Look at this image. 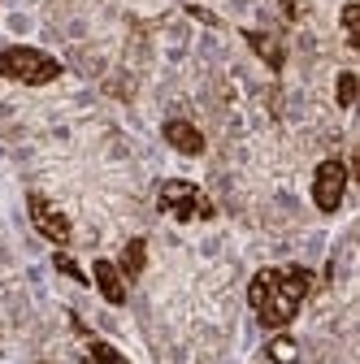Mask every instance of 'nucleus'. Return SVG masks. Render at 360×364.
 I'll return each instance as SVG.
<instances>
[{
  "label": "nucleus",
  "instance_id": "nucleus-1",
  "mask_svg": "<svg viewBox=\"0 0 360 364\" xmlns=\"http://www.w3.org/2000/svg\"><path fill=\"white\" fill-rule=\"evenodd\" d=\"M312 287V273L304 264H282V269H260L248 282V304L265 330H287Z\"/></svg>",
  "mask_w": 360,
  "mask_h": 364
},
{
  "label": "nucleus",
  "instance_id": "nucleus-2",
  "mask_svg": "<svg viewBox=\"0 0 360 364\" xmlns=\"http://www.w3.org/2000/svg\"><path fill=\"white\" fill-rule=\"evenodd\" d=\"M0 74L9 82H22V87H43V82L61 78V61L31 48V43H9V48L0 53Z\"/></svg>",
  "mask_w": 360,
  "mask_h": 364
},
{
  "label": "nucleus",
  "instance_id": "nucleus-3",
  "mask_svg": "<svg viewBox=\"0 0 360 364\" xmlns=\"http://www.w3.org/2000/svg\"><path fill=\"white\" fill-rule=\"evenodd\" d=\"M157 204H161V213H169L174 221H208V217H213L208 196L196 187V182H187V178H169V182H161Z\"/></svg>",
  "mask_w": 360,
  "mask_h": 364
},
{
  "label": "nucleus",
  "instance_id": "nucleus-4",
  "mask_svg": "<svg viewBox=\"0 0 360 364\" xmlns=\"http://www.w3.org/2000/svg\"><path fill=\"white\" fill-rule=\"evenodd\" d=\"M343 196H347V165L339 156H330V161L317 165V173H312V204L322 213H339Z\"/></svg>",
  "mask_w": 360,
  "mask_h": 364
},
{
  "label": "nucleus",
  "instance_id": "nucleus-5",
  "mask_svg": "<svg viewBox=\"0 0 360 364\" xmlns=\"http://www.w3.org/2000/svg\"><path fill=\"white\" fill-rule=\"evenodd\" d=\"M26 213H31V221H35V230L48 239V243H57V247H70L74 243V230H70V221H65V213L48 200V196H26Z\"/></svg>",
  "mask_w": 360,
  "mask_h": 364
},
{
  "label": "nucleus",
  "instance_id": "nucleus-6",
  "mask_svg": "<svg viewBox=\"0 0 360 364\" xmlns=\"http://www.w3.org/2000/svg\"><path fill=\"white\" fill-rule=\"evenodd\" d=\"M165 144H169L174 152H183V156H200V152H204V134H200L191 122H183V117H169V122H165Z\"/></svg>",
  "mask_w": 360,
  "mask_h": 364
},
{
  "label": "nucleus",
  "instance_id": "nucleus-7",
  "mask_svg": "<svg viewBox=\"0 0 360 364\" xmlns=\"http://www.w3.org/2000/svg\"><path fill=\"white\" fill-rule=\"evenodd\" d=\"M92 282L100 287V295H105L109 304H117V308L126 304V278H122V269H117L113 260H105V256H100V260L92 264Z\"/></svg>",
  "mask_w": 360,
  "mask_h": 364
},
{
  "label": "nucleus",
  "instance_id": "nucleus-8",
  "mask_svg": "<svg viewBox=\"0 0 360 364\" xmlns=\"http://www.w3.org/2000/svg\"><path fill=\"white\" fill-rule=\"evenodd\" d=\"M113 264L122 269V278H126V282H139V278H144V264H148V243H144V239H130Z\"/></svg>",
  "mask_w": 360,
  "mask_h": 364
},
{
  "label": "nucleus",
  "instance_id": "nucleus-9",
  "mask_svg": "<svg viewBox=\"0 0 360 364\" xmlns=\"http://www.w3.org/2000/svg\"><path fill=\"white\" fill-rule=\"evenodd\" d=\"M248 43L260 53V61L269 65V70H282V61H287V53H282V43L274 39V35H265V31H248Z\"/></svg>",
  "mask_w": 360,
  "mask_h": 364
},
{
  "label": "nucleus",
  "instance_id": "nucleus-10",
  "mask_svg": "<svg viewBox=\"0 0 360 364\" xmlns=\"http://www.w3.org/2000/svg\"><path fill=\"white\" fill-rule=\"evenodd\" d=\"M83 364H130L117 347H109L105 338H87V360Z\"/></svg>",
  "mask_w": 360,
  "mask_h": 364
},
{
  "label": "nucleus",
  "instance_id": "nucleus-11",
  "mask_svg": "<svg viewBox=\"0 0 360 364\" xmlns=\"http://www.w3.org/2000/svg\"><path fill=\"white\" fill-rule=\"evenodd\" d=\"M295 355H300L295 338H287V334H278V338H269V360H274V364H291Z\"/></svg>",
  "mask_w": 360,
  "mask_h": 364
},
{
  "label": "nucleus",
  "instance_id": "nucleus-12",
  "mask_svg": "<svg viewBox=\"0 0 360 364\" xmlns=\"http://www.w3.org/2000/svg\"><path fill=\"white\" fill-rule=\"evenodd\" d=\"M360 5H356V0H347V5H343V35H347V43H351V48H360Z\"/></svg>",
  "mask_w": 360,
  "mask_h": 364
},
{
  "label": "nucleus",
  "instance_id": "nucleus-13",
  "mask_svg": "<svg viewBox=\"0 0 360 364\" xmlns=\"http://www.w3.org/2000/svg\"><path fill=\"white\" fill-rule=\"evenodd\" d=\"M53 264H57V273H65V278H74V282H83V287L92 282V273H83V269H78L65 252H57V256H53Z\"/></svg>",
  "mask_w": 360,
  "mask_h": 364
},
{
  "label": "nucleus",
  "instance_id": "nucleus-14",
  "mask_svg": "<svg viewBox=\"0 0 360 364\" xmlns=\"http://www.w3.org/2000/svg\"><path fill=\"white\" fill-rule=\"evenodd\" d=\"M339 105H343V109H351V105H356V74H351V70H343V74H339Z\"/></svg>",
  "mask_w": 360,
  "mask_h": 364
}]
</instances>
